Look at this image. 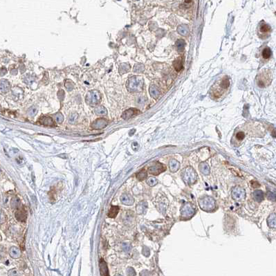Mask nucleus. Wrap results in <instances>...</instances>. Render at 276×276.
<instances>
[{
	"mask_svg": "<svg viewBox=\"0 0 276 276\" xmlns=\"http://www.w3.org/2000/svg\"><path fill=\"white\" fill-rule=\"evenodd\" d=\"M230 82L228 76H224L215 82L212 85L210 91V97L212 99H219L224 97L225 94L228 93L230 88Z\"/></svg>",
	"mask_w": 276,
	"mask_h": 276,
	"instance_id": "nucleus-1",
	"label": "nucleus"
},
{
	"mask_svg": "<svg viewBox=\"0 0 276 276\" xmlns=\"http://www.w3.org/2000/svg\"><path fill=\"white\" fill-rule=\"evenodd\" d=\"M272 80L271 73L268 70H264L257 74L256 77V82L259 87L264 88L268 86Z\"/></svg>",
	"mask_w": 276,
	"mask_h": 276,
	"instance_id": "nucleus-2",
	"label": "nucleus"
},
{
	"mask_svg": "<svg viewBox=\"0 0 276 276\" xmlns=\"http://www.w3.org/2000/svg\"><path fill=\"white\" fill-rule=\"evenodd\" d=\"M183 180L186 184L192 185L196 182L197 179V174L193 168L188 166L183 170Z\"/></svg>",
	"mask_w": 276,
	"mask_h": 276,
	"instance_id": "nucleus-3",
	"label": "nucleus"
},
{
	"mask_svg": "<svg viewBox=\"0 0 276 276\" xmlns=\"http://www.w3.org/2000/svg\"><path fill=\"white\" fill-rule=\"evenodd\" d=\"M199 205L201 209L204 211H212L216 208V201L210 197H204L199 200Z\"/></svg>",
	"mask_w": 276,
	"mask_h": 276,
	"instance_id": "nucleus-4",
	"label": "nucleus"
},
{
	"mask_svg": "<svg viewBox=\"0 0 276 276\" xmlns=\"http://www.w3.org/2000/svg\"><path fill=\"white\" fill-rule=\"evenodd\" d=\"M143 86V81L141 80L138 77H133L128 80V90L130 92H137L140 89L142 88Z\"/></svg>",
	"mask_w": 276,
	"mask_h": 276,
	"instance_id": "nucleus-5",
	"label": "nucleus"
},
{
	"mask_svg": "<svg viewBox=\"0 0 276 276\" xmlns=\"http://www.w3.org/2000/svg\"><path fill=\"white\" fill-rule=\"evenodd\" d=\"M195 213V208L191 203H186L181 209V214L183 219H190Z\"/></svg>",
	"mask_w": 276,
	"mask_h": 276,
	"instance_id": "nucleus-6",
	"label": "nucleus"
},
{
	"mask_svg": "<svg viewBox=\"0 0 276 276\" xmlns=\"http://www.w3.org/2000/svg\"><path fill=\"white\" fill-rule=\"evenodd\" d=\"M101 99V95L97 91L89 92L86 97V102L90 105H97Z\"/></svg>",
	"mask_w": 276,
	"mask_h": 276,
	"instance_id": "nucleus-7",
	"label": "nucleus"
},
{
	"mask_svg": "<svg viewBox=\"0 0 276 276\" xmlns=\"http://www.w3.org/2000/svg\"><path fill=\"white\" fill-rule=\"evenodd\" d=\"M232 197L237 201H242L246 197V191L244 188L236 186L232 190Z\"/></svg>",
	"mask_w": 276,
	"mask_h": 276,
	"instance_id": "nucleus-8",
	"label": "nucleus"
},
{
	"mask_svg": "<svg viewBox=\"0 0 276 276\" xmlns=\"http://www.w3.org/2000/svg\"><path fill=\"white\" fill-rule=\"evenodd\" d=\"M149 172L154 175H159L160 173L166 170V167L160 163H157L155 165L150 167L148 169Z\"/></svg>",
	"mask_w": 276,
	"mask_h": 276,
	"instance_id": "nucleus-9",
	"label": "nucleus"
},
{
	"mask_svg": "<svg viewBox=\"0 0 276 276\" xmlns=\"http://www.w3.org/2000/svg\"><path fill=\"white\" fill-rule=\"evenodd\" d=\"M108 124V122L107 120L104 119H98L92 124V128L94 130H101V129L105 128Z\"/></svg>",
	"mask_w": 276,
	"mask_h": 276,
	"instance_id": "nucleus-10",
	"label": "nucleus"
},
{
	"mask_svg": "<svg viewBox=\"0 0 276 276\" xmlns=\"http://www.w3.org/2000/svg\"><path fill=\"white\" fill-rule=\"evenodd\" d=\"M121 201L123 204L126 206H132L134 203V199L132 195L128 193L123 194L121 197Z\"/></svg>",
	"mask_w": 276,
	"mask_h": 276,
	"instance_id": "nucleus-11",
	"label": "nucleus"
},
{
	"mask_svg": "<svg viewBox=\"0 0 276 276\" xmlns=\"http://www.w3.org/2000/svg\"><path fill=\"white\" fill-rule=\"evenodd\" d=\"M15 218L19 221H25L27 219V212L24 208H20L18 209L15 212Z\"/></svg>",
	"mask_w": 276,
	"mask_h": 276,
	"instance_id": "nucleus-12",
	"label": "nucleus"
},
{
	"mask_svg": "<svg viewBox=\"0 0 276 276\" xmlns=\"http://www.w3.org/2000/svg\"><path fill=\"white\" fill-rule=\"evenodd\" d=\"M139 113H140V112L139 110H136V109H130V110H126L125 112H123L122 118L125 120H128L132 117H133V116L137 115Z\"/></svg>",
	"mask_w": 276,
	"mask_h": 276,
	"instance_id": "nucleus-13",
	"label": "nucleus"
},
{
	"mask_svg": "<svg viewBox=\"0 0 276 276\" xmlns=\"http://www.w3.org/2000/svg\"><path fill=\"white\" fill-rule=\"evenodd\" d=\"M137 212L139 215H142L146 212L148 209V203L145 201H141L137 206Z\"/></svg>",
	"mask_w": 276,
	"mask_h": 276,
	"instance_id": "nucleus-14",
	"label": "nucleus"
},
{
	"mask_svg": "<svg viewBox=\"0 0 276 276\" xmlns=\"http://www.w3.org/2000/svg\"><path fill=\"white\" fill-rule=\"evenodd\" d=\"M100 271H101V275H109V270H108V267L107 266L106 262L103 260V259H101L100 260Z\"/></svg>",
	"mask_w": 276,
	"mask_h": 276,
	"instance_id": "nucleus-15",
	"label": "nucleus"
},
{
	"mask_svg": "<svg viewBox=\"0 0 276 276\" xmlns=\"http://www.w3.org/2000/svg\"><path fill=\"white\" fill-rule=\"evenodd\" d=\"M10 256L12 258L17 259L21 257V251L19 248L16 246H12L10 248V252H9Z\"/></svg>",
	"mask_w": 276,
	"mask_h": 276,
	"instance_id": "nucleus-16",
	"label": "nucleus"
},
{
	"mask_svg": "<svg viewBox=\"0 0 276 276\" xmlns=\"http://www.w3.org/2000/svg\"><path fill=\"white\" fill-rule=\"evenodd\" d=\"M173 67L176 71H180L183 68V60L182 57H179L173 62Z\"/></svg>",
	"mask_w": 276,
	"mask_h": 276,
	"instance_id": "nucleus-17",
	"label": "nucleus"
},
{
	"mask_svg": "<svg viewBox=\"0 0 276 276\" xmlns=\"http://www.w3.org/2000/svg\"><path fill=\"white\" fill-rule=\"evenodd\" d=\"M39 122L40 124L45 125V126H54L55 125L51 118L47 117V116H44V117L40 118V119L39 120Z\"/></svg>",
	"mask_w": 276,
	"mask_h": 276,
	"instance_id": "nucleus-18",
	"label": "nucleus"
},
{
	"mask_svg": "<svg viewBox=\"0 0 276 276\" xmlns=\"http://www.w3.org/2000/svg\"><path fill=\"white\" fill-rule=\"evenodd\" d=\"M267 224L270 228L276 229V215L275 214H271V215L268 217Z\"/></svg>",
	"mask_w": 276,
	"mask_h": 276,
	"instance_id": "nucleus-19",
	"label": "nucleus"
},
{
	"mask_svg": "<svg viewBox=\"0 0 276 276\" xmlns=\"http://www.w3.org/2000/svg\"><path fill=\"white\" fill-rule=\"evenodd\" d=\"M199 170H200L201 173L205 174V175L209 174L210 172V167L206 162H202L200 163V165H199Z\"/></svg>",
	"mask_w": 276,
	"mask_h": 276,
	"instance_id": "nucleus-20",
	"label": "nucleus"
},
{
	"mask_svg": "<svg viewBox=\"0 0 276 276\" xmlns=\"http://www.w3.org/2000/svg\"><path fill=\"white\" fill-rule=\"evenodd\" d=\"M169 167H170V170L172 172H176L179 169L180 167V164L176 160H171L169 163Z\"/></svg>",
	"mask_w": 276,
	"mask_h": 276,
	"instance_id": "nucleus-21",
	"label": "nucleus"
},
{
	"mask_svg": "<svg viewBox=\"0 0 276 276\" xmlns=\"http://www.w3.org/2000/svg\"><path fill=\"white\" fill-rule=\"evenodd\" d=\"M271 31V28L267 24L263 22L259 26V32L261 33V35H266V34L269 33Z\"/></svg>",
	"mask_w": 276,
	"mask_h": 276,
	"instance_id": "nucleus-22",
	"label": "nucleus"
},
{
	"mask_svg": "<svg viewBox=\"0 0 276 276\" xmlns=\"http://www.w3.org/2000/svg\"><path fill=\"white\" fill-rule=\"evenodd\" d=\"M253 198L257 202H261L264 199V193L261 190H255L253 192Z\"/></svg>",
	"mask_w": 276,
	"mask_h": 276,
	"instance_id": "nucleus-23",
	"label": "nucleus"
},
{
	"mask_svg": "<svg viewBox=\"0 0 276 276\" xmlns=\"http://www.w3.org/2000/svg\"><path fill=\"white\" fill-rule=\"evenodd\" d=\"M119 212V206H112L111 207L110 211L108 213V217L111 218L116 217V216L118 215Z\"/></svg>",
	"mask_w": 276,
	"mask_h": 276,
	"instance_id": "nucleus-24",
	"label": "nucleus"
},
{
	"mask_svg": "<svg viewBox=\"0 0 276 276\" xmlns=\"http://www.w3.org/2000/svg\"><path fill=\"white\" fill-rule=\"evenodd\" d=\"M10 83L7 80H1V92L2 93H6L10 90Z\"/></svg>",
	"mask_w": 276,
	"mask_h": 276,
	"instance_id": "nucleus-25",
	"label": "nucleus"
},
{
	"mask_svg": "<svg viewBox=\"0 0 276 276\" xmlns=\"http://www.w3.org/2000/svg\"><path fill=\"white\" fill-rule=\"evenodd\" d=\"M95 113L97 114V115H106L107 114V111L106 109H105L103 106H100L98 107L95 109L94 110Z\"/></svg>",
	"mask_w": 276,
	"mask_h": 276,
	"instance_id": "nucleus-26",
	"label": "nucleus"
},
{
	"mask_svg": "<svg viewBox=\"0 0 276 276\" xmlns=\"http://www.w3.org/2000/svg\"><path fill=\"white\" fill-rule=\"evenodd\" d=\"M10 206L12 208H18L21 206V201L18 198H13L10 201Z\"/></svg>",
	"mask_w": 276,
	"mask_h": 276,
	"instance_id": "nucleus-27",
	"label": "nucleus"
},
{
	"mask_svg": "<svg viewBox=\"0 0 276 276\" xmlns=\"http://www.w3.org/2000/svg\"><path fill=\"white\" fill-rule=\"evenodd\" d=\"M271 54H272L271 50H270V49L268 48V47H266V48H265L263 50L261 55H262V57H263V58H264V59L266 60V59H268V58H270V56H271Z\"/></svg>",
	"mask_w": 276,
	"mask_h": 276,
	"instance_id": "nucleus-28",
	"label": "nucleus"
},
{
	"mask_svg": "<svg viewBox=\"0 0 276 276\" xmlns=\"http://www.w3.org/2000/svg\"><path fill=\"white\" fill-rule=\"evenodd\" d=\"M137 177L139 181L144 180L145 178L147 177V172H145V170H141V172H139V173L137 174Z\"/></svg>",
	"mask_w": 276,
	"mask_h": 276,
	"instance_id": "nucleus-29",
	"label": "nucleus"
},
{
	"mask_svg": "<svg viewBox=\"0 0 276 276\" xmlns=\"http://www.w3.org/2000/svg\"><path fill=\"white\" fill-rule=\"evenodd\" d=\"M158 181L155 177H149L147 180V183L150 186H154L157 184Z\"/></svg>",
	"mask_w": 276,
	"mask_h": 276,
	"instance_id": "nucleus-30",
	"label": "nucleus"
},
{
	"mask_svg": "<svg viewBox=\"0 0 276 276\" xmlns=\"http://www.w3.org/2000/svg\"><path fill=\"white\" fill-rule=\"evenodd\" d=\"M78 117V114H76V113L71 114L69 116V123H71V124H74V123H76V121H77Z\"/></svg>",
	"mask_w": 276,
	"mask_h": 276,
	"instance_id": "nucleus-31",
	"label": "nucleus"
},
{
	"mask_svg": "<svg viewBox=\"0 0 276 276\" xmlns=\"http://www.w3.org/2000/svg\"><path fill=\"white\" fill-rule=\"evenodd\" d=\"M150 94L152 97L155 98L157 97L158 96H159V92H158L157 88L154 86H152L150 88Z\"/></svg>",
	"mask_w": 276,
	"mask_h": 276,
	"instance_id": "nucleus-32",
	"label": "nucleus"
},
{
	"mask_svg": "<svg viewBox=\"0 0 276 276\" xmlns=\"http://www.w3.org/2000/svg\"><path fill=\"white\" fill-rule=\"evenodd\" d=\"M267 198L269 200L275 201H276V191H269L267 194Z\"/></svg>",
	"mask_w": 276,
	"mask_h": 276,
	"instance_id": "nucleus-33",
	"label": "nucleus"
},
{
	"mask_svg": "<svg viewBox=\"0 0 276 276\" xmlns=\"http://www.w3.org/2000/svg\"><path fill=\"white\" fill-rule=\"evenodd\" d=\"M177 31L181 35H186L188 33V27L186 26H180L177 28Z\"/></svg>",
	"mask_w": 276,
	"mask_h": 276,
	"instance_id": "nucleus-34",
	"label": "nucleus"
},
{
	"mask_svg": "<svg viewBox=\"0 0 276 276\" xmlns=\"http://www.w3.org/2000/svg\"><path fill=\"white\" fill-rule=\"evenodd\" d=\"M184 46H185V42H184V40H181V39L178 40L176 42V46L177 47V49L179 50L183 49Z\"/></svg>",
	"mask_w": 276,
	"mask_h": 276,
	"instance_id": "nucleus-35",
	"label": "nucleus"
},
{
	"mask_svg": "<svg viewBox=\"0 0 276 276\" xmlns=\"http://www.w3.org/2000/svg\"><path fill=\"white\" fill-rule=\"evenodd\" d=\"M37 107H35V106L31 107L29 109V110H28V114H29V116H35L36 114H37Z\"/></svg>",
	"mask_w": 276,
	"mask_h": 276,
	"instance_id": "nucleus-36",
	"label": "nucleus"
},
{
	"mask_svg": "<svg viewBox=\"0 0 276 276\" xmlns=\"http://www.w3.org/2000/svg\"><path fill=\"white\" fill-rule=\"evenodd\" d=\"M122 248L125 252L129 253L131 249H132V246H131L130 244H128V243H123L122 244Z\"/></svg>",
	"mask_w": 276,
	"mask_h": 276,
	"instance_id": "nucleus-37",
	"label": "nucleus"
},
{
	"mask_svg": "<svg viewBox=\"0 0 276 276\" xmlns=\"http://www.w3.org/2000/svg\"><path fill=\"white\" fill-rule=\"evenodd\" d=\"M55 119L56 122L58 123H61L63 122V121H64V116H63V115L62 114L58 113L57 114H55Z\"/></svg>",
	"mask_w": 276,
	"mask_h": 276,
	"instance_id": "nucleus-38",
	"label": "nucleus"
},
{
	"mask_svg": "<svg viewBox=\"0 0 276 276\" xmlns=\"http://www.w3.org/2000/svg\"><path fill=\"white\" fill-rule=\"evenodd\" d=\"M129 69H130V67L128 66V64H123L120 67V72H121V74H123L125 72H128Z\"/></svg>",
	"mask_w": 276,
	"mask_h": 276,
	"instance_id": "nucleus-39",
	"label": "nucleus"
},
{
	"mask_svg": "<svg viewBox=\"0 0 276 276\" xmlns=\"http://www.w3.org/2000/svg\"><path fill=\"white\" fill-rule=\"evenodd\" d=\"M245 137V134L244 132H239L236 134V139H237L239 141H241L244 139Z\"/></svg>",
	"mask_w": 276,
	"mask_h": 276,
	"instance_id": "nucleus-40",
	"label": "nucleus"
},
{
	"mask_svg": "<svg viewBox=\"0 0 276 276\" xmlns=\"http://www.w3.org/2000/svg\"><path fill=\"white\" fill-rule=\"evenodd\" d=\"M142 253L145 256H146V257H148V256L150 255V249H149L148 247L144 246V247H143V248Z\"/></svg>",
	"mask_w": 276,
	"mask_h": 276,
	"instance_id": "nucleus-41",
	"label": "nucleus"
},
{
	"mask_svg": "<svg viewBox=\"0 0 276 276\" xmlns=\"http://www.w3.org/2000/svg\"><path fill=\"white\" fill-rule=\"evenodd\" d=\"M127 273H128V275H130V276L136 275V273H135V271H134V269L132 267H130V268H128V270H127Z\"/></svg>",
	"mask_w": 276,
	"mask_h": 276,
	"instance_id": "nucleus-42",
	"label": "nucleus"
},
{
	"mask_svg": "<svg viewBox=\"0 0 276 276\" xmlns=\"http://www.w3.org/2000/svg\"><path fill=\"white\" fill-rule=\"evenodd\" d=\"M17 275H18V273H17V270H16V268H12V269L8 271V275L15 276Z\"/></svg>",
	"mask_w": 276,
	"mask_h": 276,
	"instance_id": "nucleus-43",
	"label": "nucleus"
},
{
	"mask_svg": "<svg viewBox=\"0 0 276 276\" xmlns=\"http://www.w3.org/2000/svg\"><path fill=\"white\" fill-rule=\"evenodd\" d=\"M65 87H66L67 89L69 91H71V89H73V88H74L71 85V82H67V83H65Z\"/></svg>",
	"mask_w": 276,
	"mask_h": 276,
	"instance_id": "nucleus-44",
	"label": "nucleus"
},
{
	"mask_svg": "<svg viewBox=\"0 0 276 276\" xmlns=\"http://www.w3.org/2000/svg\"><path fill=\"white\" fill-rule=\"evenodd\" d=\"M251 184H252V186H253V188H257V187H259V186H260V185H259V183L257 182V181H252Z\"/></svg>",
	"mask_w": 276,
	"mask_h": 276,
	"instance_id": "nucleus-45",
	"label": "nucleus"
}]
</instances>
